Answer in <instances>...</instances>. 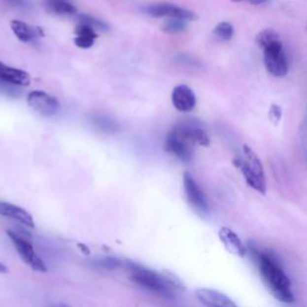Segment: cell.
Masks as SVG:
<instances>
[{"mask_svg":"<svg viewBox=\"0 0 307 307\" xmlns=\"http://www.w3.org/2000/svg\"><path fill=\"white\" fill-rule=\"evenodd\" d=\"M7 4L13 5V6H22L24 4V0H4Z\"/></svg>","mask_w":307,"mask_h":307,"instance_id":"obj_27","label":"cell"},{"mask_svg":"<svg viewBox=\"0 0 307 307\" xmlns=\"http://www.w3.org/2000/svg\"><path fill=\"white\" fill-rule=\"evenodd\" d=\"M11 29H12L13 34L22 42H30V41L35 40L38 35H42L43 33L41 32L38 28H32L28 26L27 23L22 21H12L11 22Z\"/></svg>","mask_w":307,"mask_h":307,"instance_id":"obj_16","label":"cell"},{"mask_svg":"<svg viewBox=\"0 0 307 307\" xmlns=\"http://www.w3.org/2000/svg\"><path fill=\"white\" fill-rule=\"evenodd\" d=\"M215 36L223 41L232 40L234 36V28L229 22H220L214 29Z\"/></svg>","mask_w":307,"mask_h":307,"instance_id":"obj_20","label":"cell"},{"mask_svg":"<svg viewBox=\"0 0 307 307\" xmlns=\"http://www.w3.org/2000/svg\"><path fill=\"white\" fill-rule=\"evenodd\" d=\"M281 37L278 35L277 32H275L273 29H264L261 33H258L256 37L257 45L261 47L262 49L267 48L268 46L273 45V43L280 42Z\"/></svg>","mask_w":307,"mask_h":307,"instance_id":"obj_18","label":"cell"},{"mask_svg":"<svg viewBox=\"0 0 307 307\" xmlns=\"http://www.w3.org/2000/svg\"><path fill=\"white\" fill-rule=\"evenodd\" d=\"M98 123H99V125H100V127H101V129L107 130V131H110V130H113L115 127V126L112 125V121L104 120V119H99Z\"/></svg>","mask_w":307,"mask_h":307,"instance_id":"obj_26","label":"cell"},{"mask_svg":"<svg viewBox=\"0 0 307 307\" xmlns=\"http://www.w3.org/2000/svg\"><path fill=\"white\" fill-rule=\"evenodd\" d=\"M187 29V21L181 18H168L163 24L162 30L168 34H179Z\"/></svg>","mask_w":307,"mask_h":307,"instance_id":"obj_19","label":"cell"},{"mask_svg":"<svg viewBox=\"0 0 307 307\" xmlns=\"http://www.w3.org/2000/svg\"><path fill=\"white\" fill-rule=\"evenodd\" d=\"M9 273V268L5 264H2V263H0V273Z\"/></svg>","mask_w":307,"mask_h":307,"instance_id":"obj_29","label":"cell"},{"mask_svg":"<svg viewBox=\"0 0 307 307\" xmlns=\"http://www.w3.org/2000/svg\"><path fill=\"white\" fill-rule=\"evenodd\" d=\"M74 34H76V36H88V37H93V38L98 37L96 30L94 29V28L88 26V24H83V23H78V26H77L76 29H74Z\"/></svg>","mask_w":307,"mask_h":307,"instance_id":"obj_23","label":"cell"},{"mask_svg":"<svg viewBox=\"0 0 307 307\" xmlns=\"http://www.w3.org/2000/svg\"><path fill=\"white\" fill-rule=\"evenodd\" d=\"M218 239L222 242L223 247L226 248L228 253L233 254L238 258H244L246 256V252H247L246 246L241 241L239 235L235 233L234 231H232L231 228H227V227L220 228V231H218Z\"/></svg>","mask_w":307,"mask_h":307,"instance_id":"obj_11","label":"cell"},{"mask_svg":"<svg viewBox=\"0 0 307 307\" xmlns=\"http://www.w3.org/2000/svg\"><path fill=\"white\" fill-rule=\"evenodd\" d=\"M173 106L179 112H190L196 107V95L193 90L187 85H178L172 93Z\"/></svg>","mask_w":307,"mask_h":307,"instance_id":"obj_13","label":"cell"},{"mask_svg":"<svg viewBox=\"0 0 307 307\" xmlns=\"http://www.w3.org/2000/svg\"><path fill=\"white\" fill-rule=\"evenodd\" d=\"M247 1L252 5H261L263 2L267 1V0H247Z\"/></svg>","mask_w":307,"mask_h":307,"instance_id":"obj_30","label":"cell"},{"mask_svg":"<svg viewBox=\"0 0 307 307\" xmlns=\"http://www.w3.org/2000/svg\"><path fill=\"white\" fill-rule=\"evenodd\" d=\"M78 21L79 23H83V24H88V26H90L91 28H94V29H100V30H107L108 28H107L106 24H103L102 22L98 21L96 18L91 17V16L89 15H81L78 17Z\"/></svg>","mask_w":307,"mask_h":307,"instance_id":"obj_22","label":"cell"},{"mask_svg":"<svg viewBox=\"0 0 307 307\" xmlns=\"http://www.w3.org/2000/svg\"><path fill=\"white\" fill-rule=\"evenodd\" d=\"M0 81L7 84L27 87L30 84V77L23 70L11 68L0 62Z\"/></svg>","mask_w":307,"mask_h":307,"instance_id":"obj_15","label":"cell"},{"mask_svg":"<svg viewBox=\"0 0 307 307\" xmlns=\"http://www.w3.org/2000/svg\"><path fill=\"white\" fill-rule=\"evenodd\" d=\"M95 38L88 37V36H76L74 37V43L79 48H90L94 45Z\"/></svg>","mask_w":307,"mask_h":307,"instance_id":"obj_25","label":"cell"},{"mask_svg":"<svg viewBox=\"0 0 307 307\" xmlns=\"http://www.w3.org/2000/svg\"><path fill=\"white\" fill-rule=\"evenodd\" d=\"M77 246H78V247H79V248H81V251H82V252H83V253H85V254H90V251H89V248H88V247H87V246H85L84 244H78V245H77Z\"/></svg>","mask_w":307,"mask_h":307,"instance_id":"obj_28","label":"cell"},{"mask_svg":"<svg viewBox=\"0 0 307 307\" xmlns=\"http://www.w3.org/2000/svg\"><path fill=\"white\" fill-rule=\"evenodd\" d=\"M235 165L239 168L244 176L246 184L257 191L261 195H265L267 192V179H265L264 168H263L262 161L259 160L252 149L248 145H244L242 155L235 159Z\"/></svg>","mask_w":307,"mask_h":307,"instance_id":"obj_2","label":"cell"},{"mask_svg":"<svg viewBox=\"0 0 307 307\" xmlns=\"http://www.w3.org/2000/svg\"><path fill=\"white\" fill-rule=\"evenodd\" d=\"M48 307H70V306L66 305V304H64V303H57V304H53V305H51Z\"/></svg>","mask_w":307,"mask_h":307,"instance_id":"obj_31","label":"cell"},{"mask_svg":"<svg viewBox=\"0 0 307 307\" xmlns=\"http://www.w3.org/2000/svg\"><path fill=\"white\" fill-rule=\"evenodd\" d=\"M27 102L33 110L43 115V117H52L59 110V102L49 94L41 90H35L28 95Z\"/></svg>","mask_w":307,"mask_h":307,"instance_id":"obj_7","label":"cell"},{"mask_svg":"<svg viewBox=\"0 0 307 307\" xmlns=\"http://www.w3.org/2000/svg\"><path fill=\"white\" fill-rule=\"evenodd\" d=\"M196 297L199 303L206 307H238L237 304L225 293L211 288H198Z\"/></svg>","mask_w":307,"mask_h":307,"instance_id":"obj_10","label":"cell"},{"mask_svg":"<svg viewBox=\"0 0 307 307\" xmlns=\"http://www.w3.org/2000/svg\"><path fill=\"white\" fill-rule=\"evenodd\" d=\"M252 256L261 273L262 281L271 295L283 304L294 303L292 282L277 259L273 254L259 250H254Z\"/></svg>","mask_w":307,"mask_h":307,"instance_id":"obj_1","label":"cell"},{"mask_svg":"<svg viewBox=\"0 0 307 307\" xmlns=\"http://www.w3.org/2000/svg\"><path fill=\"white\" fill-rule=\"evenodd\" d=\"M7 235L12 241V244L15 245L16 250L21 258L32 268L33 270L40 271V273H45L47 271V265L46 263L37 256V253L34 251L32 244L29 242V238L24 237L23 234L18 233L16 231H7Z\"/></svg>","mask_w":307,"mask_h":307,"instance_id":"obj_4","label":"cell"},{"mask_svg":"<svg viewBox=\"0 0 307 307\" xmlns=\"http://www.w3.org/2000/svg\"><path fill=\"white\" fill-rule=\"evenodd\" d=\"M282 118V109L280 106L277 104H271L269 109V120L275 126L278 125Z\"/></svg>","mask_w":307,"mask_h":307,"instance_id":"obj_24","label":"cell"},{"mask_svg":"<svg viewBox=\"0 0 307 307\" xmlns=\"http://www.w3.org/2000/svg\"><path fill=\"white\" fill-rule=\"evenodd\" d=\"M193 146L195 144L175 127L168 134L166 139V150L170 151L182 162H189L192 160Z\"/></svg>","mask_w":307,"mask_h":307,"instance_id":"obj_6","label":"cell"},{"mask_svg":"<svg viewBox=\"0 0 307 307\" xmlns=\"http://www.w3.org/2000/svg\"><path fill=\"white\" fill-rule=\"evenodd\" d=\"M184 190L190 205L201 214H208L209 204L205 195L189 172L184 173Z\"/></svg>","mask_w":307,"mask_h":307,"instance_id":"obj_8","label":"cell"},{"mask_svg":"<svg viewBox=\"0 0 307 307\" xmlns=\"http://www.w3.org/2000/svg\"><path fill=\"white\" fill-rule=\"evenodd\" d=\"M175 129H178L195 145L198 144L201 146H209L210 144L209 136L196 121H181V123L176 124Z\"/></svg>","mask_w":307,"mask_h":307,"instance_id":"obj_12","label":"cell"},{"mask_svg":"<svg viewBox=\"0 0 307 307\" xmlns=\"http://www.w3.org/2000/svg\"><path fill=\"white\" fill-rule=\"evenodd\" d=\"M96 264L107 270H117L120 267H123L124 263L120 259L115 258V257H106V258L98 259Z\"/></svg>","mask_w":307,"mask_h":307,"instance_id":"obj_21","label":"cell"},{"mask_svg":"<svg viewBox=\"0 0 307 307\" xmlns=\"http://www.w3.org/2000/svg\"><path fill=\"white\" fill-rule=\"evenodd\" d=\"M263 55H264L265 68L270 74L275 77H284L288 73V59L284 53L282 41L273 43L263 49Z\"/></svg>","mask_w":307,"mask_h":307,"instance_id":"obj_5","label":"cell"},{"mask_svg":"<svg viewBox=\"0 0 307 307\" xmlns=\"http://www.w3.org/2000/svg\"><path fill=\"white\" fill-rule=\"evenodd\" d=\"M144 11L151 17L161 18V17H168V18H181L186 19V21H191L195 19V13L191 12L189 10H185L182 7L176 6L173 4H167V2H160V4H151L145 7Z\"/></svg>","mask_w":307,"mask_h":307,"instance_id":"obj_9","label":"cell"},{"mask_svg":"<svg viewBox=\"0 0 307 307\" xmlns=\"http://www.w3.org/2000/svg\"><path fill=\"white\" fill-rule=\"evenodd\" d=\"M233 2H240V1H244V0H232Z\"/></svg>","mask_w":307,"mask_h":307,"instance_id":"obj_32","label":"cell"},{"mask_svg":"<svg viewBox=\"0 0 307 307\" xmlns=\"http://www.w3.org/2000/svg\"><path fill=\"white\" fill-rule=\"evenodd\" d=\"M0 215L17 220L18 222L23 223L24 226L29 227V228H34L35 227L34 218L27 210L22 209L18 205L7 203V202H0Z\"/></svg>","mask_w":307,"mask_h":307,"instance_id":"obj_14","label":"cell"},{"mask_svg":"<svg viewBox=\"0 0 307 307\" xmlns=\"http://www.w3.org/2000/svg\"><path fill=\"white\" fill-rule=\"evenodd\" d=\"M124 265L131 271V280L137 286L143 287L144 289L150 290V292L161 295V297H173V288H175V287L168 281L167 276L159 275L155 271L146 269L142 265H138L132 262H125Z\"/></svg>","mask_w":307,"mask_h":307,"instance_id":"obj_3","label":"cell"},{"mask_svg":"<svg viewBox=\"0 0 307 307\" xmlns=\"http://www.w3.org/2000/svg\"><path fill=\"white\" fill-rule=\"evenodd\" d=\"M47 7L59 15H74L76 7L68 0H47Z\"/></svg>","mask_w":307,"mask_h":307,"instance_id":"obj_17","label":"cell"}]
</instances>
